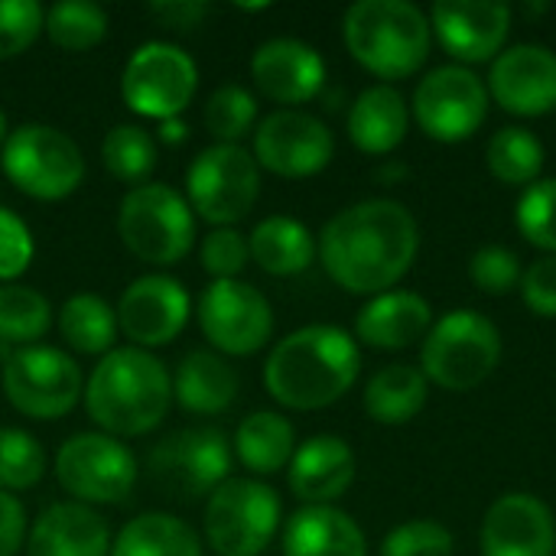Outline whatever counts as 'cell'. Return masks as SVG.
I'll return each mask as SVG.
<instances>
[{
    "instance_id": "cell-1",
    "label": "cell",
    "mask_w": 556,
    "mask_h": 556,
    "mask_svg": "<svg viewBox=\"0 0 556 556\" xmlns=\"http://www.w3.org/2000/svg\"><path fill=\"white\" fill-rule=\"evenodd\" d=\"M319 261L349 293H388L420 251V228L407 205L365 199L336 212L319 231Z\"/></svg>"
},
{
    "instance_id": "cell-2",
    "label": "cell",
    "mask_w": 556,
    "mask_h": 556,
    "mask_svg": "<svg viewBox=\"0 0 556 556\" xmlns=\"http://www.w3.org/2000/svg\"><path fill=\"white\" fill-rule=\"evenodd\" d=\"M358 342L339 326H303L280 339L264 365L270 397L290 410H319L358 381Z\"/></svg>"
},
{
    "instance_id": "cell-3",
    "label": "cell",
    "mask_w": 556,
    "mask_h": 556,
    "mask_svg": "<svg viewBox=\"0 0 556 556\" xmlns=\"http://www.w3.org/2000/svg\"><path fill=\"white\" fill-rule=\"evenodd\" d=\"M173 404V378L166 365L143 349H111L91 371L85 388L88 417L108 437H143L156 430Z\"/></svg>"
},
{
    "instance_id": "cell-4",
    "label": "cell",
    "mask_w": 556,
    "mask_h": 556,
    "mask_svg": "<svg viewBox=\"0 0 556 556\" xmlns=\"http://www.w3.org/2000/svg\"><path fill=\"white\" fill-rule=\"evenodd\" d=\"M342 36L352 59L378 78H407L430 55V16L410 0H358L345 10Z\"/></svg>"
},
{
    "instance_id": "cell-5",
    "label": "cell",
    "mask_w": 556,
    "mask_h": 556,
    "mask_svg": "<svg viewBox=\"0 0 556 556\" xmlns=\"http://www.w3.org/2000/svg\"><path fill=\"white\" fill-rule=\"evenodd\" d=\"M117 235L137 261L173 267L192 251L195 215L189 199H182L173 186L143 182L121 199Z\"/></svg>"
},
{
    "instance_id": "cell-6",
    "label": "cell",
    "mask_w": 556,
    "mask_h": 556,
    "mask_svg": "<svg viewBox=\"0 0 556 556\" xmlns=\"http://www.w3.org/2000/svg\"><path fill=\"white\" fill-rule=\"evenodd\" d=\"M502 362L498 326L476 309H453L437 319L420 345V371L446 391L479 388Z\"/></svg>"
},
{
    "instance_id": "cell-7",
    "label": "cell",
    "mask_w": 556,
    "mask_h": 556,
    "mask_svg": "<svg viewBox=\"0 0 556 556\" xmlns=\"http://www.w3.org/2000/svg\"><path fill=\"white\" fill-rule=\"evenodd\" d=\"M0 163L7 179L39 202H59L85 179V156L78 143L49 124H23L7 134Z\"/></svg>"
},
{
    "instance_id": "cell-8",
    "label": "cell",
    "mask_w": 556,
    "mask_h": 556,
    "mask_svg": "<svg viewBox=\"0 0 556 556\" xmlns=\"http://www.w3.org/2000/svg\"><path fill=\"white\" fill-rule=\"evenodd\" d=\"M280 528V498L257 479L222 482L205 505V538L218 556H257Z\"/></svg>"
},
{
    "instance_id": "cell-9",
    "label": "cell",
    "mask_w": 556,
    "mask_h": 556,
    "mask_svg": "<svg viewBox=\"0 0 556 556\" xmlns=\"http://www.w3.org/2000/svg\"><path fill=\"white\" fill-rule=\"evenodd\" d=\"M189 205L218 228L241 222L261 195V166L254 153L238 143H215L202 150L186 173Z\"/></svg>"
},
{
    "instance_id": "cell-10",
    "label": "cell",
    "mask_w": 556,
    "mask_h": 556,
    "mask_svg": "<svg viewBox=\"0 0 556 556\" xmlns=\"http://www.w3.org/2000/svg\"><path fill=\"white\" fill-rule=\"evenodd\" d=\"M55 479L78 505H121L137 485V459L108 433H75L55 453Z\"/></svg>"
},
{
    "instance_id": "cell-11",
    "label": "cell",
    "mask_w": 556,
    "mask_h": 556,
    "mask_svg": "<svg viewBox=\"0 0 556 556\" xmlns=\"http://www.w3.org/2000/svg\"><path fill=\"white\" fill-rule=\"evenodd\" d=\"M7 401L33 420H59L72 414L85 394L81 368L72 355L52 345L16 349L3 365Z\"/></svg>"
},
{
    "instance_id": "cell-12",
    "label": "cell",
    "mask_w": 556,
    "mask_h": 556,
    "mask_svg": "<svg viewBox=\"0 0 556 556\" xmlns=\"http://www.w3.org/2000/svg\"><path fill=\"white\" fill-rule=\"evenodd\" d=\"M199 88V68L189 52L173 42H143L124 65L121 94L124 104L153 121L179 117Z\"/></svg>"
},
{
    "instance_id": "cell-13",
    "label": "cell",
    "mask_w": 556,
    "mask_h": 556,
    "mask_svg": "<svg viewBox=\"0 0 556 556\" xmlns=\"http://www.w3.org/2000/svg\"><path fill=\"white\" fill-rule=\"evenodd\" d=\"M231 446L215 427H192L166 437L147 456L150 482L169 498H199L212 495L222 482H228Z\"/></svg>"
},
{
    "instance_id": "cell-14",
    "label": "cell",
    "mask_w": 556,
    "mask_h": 556,
    "mask_svg": "<svg viewBox=\"0 0 556 556\" xmlns=\"http://www.w3.org/2000/svg\"><path fill=\"white\" fill-rule=\"evenodd\" d=\"M414 117L420 130L440 143L469 140L489 117V88L466 65H440L420 78Z\"/></svg>"
},
{
    "instance_id": "cell-15",
    "label": "cell",
    "mask_w": 556,
    "mask_h": 556,
    "mask_svg": "<svg viewBox=\"0 0 556 556\" xmlns=\"http://www.w3.org/2000/svg\"><path fill=\"white\" fill-rule=\"evenodd\" d=\"M199 326L225 355H254L274 336V309L267 296L244 280H212L199 296Z\"/></svg>"
},
{
    "instance_id": "cell-16",
    "label": "cell",
    "mask_w": 556,
    "mask_h": 556,
    "mask_svg": "<svg viewBox=\"0 0 556 556\" xmlns=\"http://www.w3.org/2000/svg\"><path fill=\"white\" fill-rule=\"evenodd\" d=\"M336 140L332 130L296 108L267 114L254 130V160L283 179H306L332 163Z\"/></svg>"
},
{
    "instance_id": "cell-17",
    "label": "cell",
    "mask_w": 556,
    "mask_h": 556,
    "mask_svg": "<svg viewBox=\"0 0 556 556\" xmlns=\"http://www.w3.org/2000/svg\"><path fill=\"white\" fill-rule=\"evenodd\" d=\"M489 98L508 114L538 117L556 108V52L541 42H518L502 49L489 68Z\"/></svg>"
},
{
    "instance_id": "cell-18",
    "label": "cell",
    "mask_w": 556,
    "mask_h": 556,
    "mask_svg": "<svg viewBox=\"0 0 556 556\" xmlns=\"http://www.w3.org/2000/svg\"><path fill=\"white\" fill-rule=\"evenodd\" d=\"M189 293L179 280L150 274L137 277L117 303V329L134 349L169 345L189 323Z\"/></svg>"
},
{
    "instance_id": "cell-19",
    "label": "cell",
    "mask_w": 556,
    "mask_h": 556,
    "mask_svg": "<svg viewBox=\"0 0 556 556\" xmlns=\"http://www.w3.org/2000/svg\"><path fill=\"white\" fill-rule=\"evenodd\" d=\"M430 33L459 62H489L505 49L511 33V7L502 0H437Z\"/></svg>"
},
{
    "instance_id": "cell-20",
    "label": "cell",
    "mask_w": 556,
    "mask_h": 556,
    "mask_svg": "<svg viewBox=\"0 0 556 556\" xmlns=\"http://www.w3.org/2000/svg\"><path fill=\"white\" fill-rule=\"evenodd\" d=\"M479 547L482 556H554V515L538 495L508 492L485 511Z\"/></svg>"
},
{
    "instance_id": "cell-21",
    "label": "cell",
    "mask_w": 556,
    "mask_h": 556,
    "mask_svg": "<svg viewBox=\"0 0 556 556\" xmlns=\"http://www.w3.org/2000/svg\"><path fill=\"white\" fill-rule=\"evenodd\" d=\"M251 78L261 94L277 104H306L326 85V62L309 42L277 36L254 49Z\"/></svg>"
},
{
    "instance_id": "cell-22",
    "label": "cell",
    "mask_w": 556,
    "mask_h": 556,
    "mask_svg": "<svg viewBox=\"0 0 556 556\" xmlns=\"http://www.w3.org/2000/svg\"><path fill=\"white\" fill-rule=\"evenodd\" d=\"M355 482V453L342 437H309L290 459V492L306 505H332Z\"/></svg>"
},
{
    "instance_id": "cell-23",
    "label": "cell",
    "mask_w": 556,
    "mask_h": 556,
    "mask_svg": "<svg viewBox=\"0 0 556 556\" xmlns=\"http://www.w3.org/2000/svg\"><path fill=\"white\" fill-rule=\"evenodd\" d=\"M26 556H111V531L88 505L59 502L33 521Z\"/></svg>"
},
{
    "instance_id": "cell-24",
    "label": "cell",
    "mask_w": 556,
    "mask_h": 556,
    "mask_svg": "<svg viewBox=\"0 0 556 556\" xmlns=\"http://www.w3.org/2000/svg\"><path fill=\"white\" fill-rule=\"evenodd\" d=\"M433 326V306L414 290H388L371 296L355 316V336L384 352L424 342Z\"/></svg>"
},
{
    "instance_id": "cell-25",
    "label": "cell",
    "mask_w": 556,
    "mask_h": 556,
    "mask_svg": "<svg viewBox=\"0 0 556 556\" xmlns=\"http://www.w3.org/2000/svg\"><path fill=\"white\" fill-rule=\"evenodd\" d=\"M283 556H368V541L352 515L332 505H306L287 521Z\"/></svg>"
},
{
    "instance_id": "cell-26",
    "label": "cell",
    "mask_w": 556,
    "mask_h": 556,
    "mask_svg": "<svg viewBox=\"0 0 556 556\" xmlns=\"http://www.w3.org/2000/svg\"><path fill=\"white\" fill-rule=\"evenodd\" d=\"M410 127V108L404 94L391 85L365 88L349 111V137L362 153L384 156L394 153Z\"/></svg>"
},
{
    "instance_id": "cell-27",
    "label": "cell",
    "mask_w": 556,
    "mask_h": 556,
    "mask_svg": "<svg viewBox=\"0 0 556 556\" xmlns=\"http://www.w3.org/2000/svg\"><path fill=\"white\" fill-rule=\"evenodd\" d=\"M173 397L189 414H225L238 397V375L215 352H189L173 375Z\"/></svg>"
},
{
    "instance_id": "cell-28",
    "label": "cell",
    "mask_w": 556,
    "mask_h": 556,
    "mask_svg": "<svg viewBox=\"0 0 556 556\" xmlns=\"http://www.w3.org/2000/svg\"><path fill=\"white\" fill-rule=\"evenodd\" d=\"M248 251L261 270H267L274 277H293L313 264L316 241L303 222H296L290 215H270L251 231Z\"/></svg>"
},
{
    "instance_id": "cell-29",
    "label": "cell",
    "mask_w": 556,
    "mask_h": 556,
    "mask_svg": "<svg viewBox=\"0 0 556 556\" xmlns=\"http://www.w3.org/2000/svg\"><path fill=\"white\" fill-rule=\"evenodd\" d=\"M430 397V381L414 365H388L365 388V410L375 424H410Z\"/></svg>"
},
{
    "instance_id": "cell-30",
    "label": "cell",
    "mask_w": 556,
    "mask_h": 556,
    "mask_svg": "<svg viewBox=\"0 0 556 556\" xmlns=\"http://www.w3.org/2000/svg\"><path fill=\"white\" fill-rule=\"evenodd\" d=\"M296 453L293 424L274 410H257L244 417L235 430V456L254 476H274L290 466Z\"/></svg>"
},
{
    "instance_id": "cell-31",
    "label": "cell",
    "mask_w": 556,
    "mask_h": 556,
    "mask_svg": "<svg viewBox=\"0 0 556 556\" xmlns=\"http://www.w3.org/2000/svg\"><path fill=\"white\" fill-rule=\"evenodd\" d=\"M111 556H202V544L182 518L150 511L121 528Z\"/></svg>"
},
{
    "instance_id": "cell-32",
    "label": "cell",
    "mask_w": 556,
    "mask_h": 556,
    "mask_svg": "<svg viewBox=\"0 0 556 556\" xmlns=\"http://www.w3.org/2000/svg\"><path fill=\"white\" fill-rule=\"evenodd\" d=\"M59 332L81 355H108L117 339V309L94 293H75L59 309Z\"/></svg>"
},
{
    "instance_id": "cell-33",
    "label": "cell",
    "mask_w": 556,
    "mask_h": 556,
    "mask_svg": "<svg viewBox=\"0 0 556 556\" xmlns=\"http://www.w3.org/2000/svg\"><path fill=\"white\" fill-rule=\"evenodd\" d=\"M485 163L492 176L505 186H531L544 169V143L521 124H508L492 134L485 147Z\"/></svg>"
},
{
    "instance_id": "cell-34",
    "label": "cell",
    "mask_w": 556,
    "mask_h": 556,
    "mask_svg": "<svg viewBox=\"0 0 556 556\" xmlns=\"http://www.w3.org/2000/svg\"><path fill=\"white\" fill-rule=\"evenodd\" d=\"M52 326L49 300L23 283H0V342L10 345H36Z\"/></svg>"
},
{
    "instance_id": "cell-35",
    "label": "cell",
    "mask_w": 556,
    "mask_h": 556,
    "mask_svg": "<svg viewBox=\"0 0 556 556\" xmlns=\"http://www.w3.org/2000/svg\"><path fill=\"white\" fill-rule=\"evenodd\" d=\"M101 160L108 173L121 182L143 186L156 166V143L153 137L137 124H117L101 140Z\"/></svg>"
},
{
    "instance_id": "cell-36",
    "label": "cell",
    "mask_w": 556,
    "mask_h": 556,
    "mask_svg": "<svg viewBox=\"0 0 556 556\" xmlns=\"http://www.w3.org/2000/svg\"><path fill=\"white\" fill-rule=\"evenodd\" d=\"M49 39L65 52H88L108 36V13L88 0H62L46 10Z\"/></svg>"
},
{
    "instance_id": "cell-37",
    "label": "cell",
    "mask_w": 556,
    "mask_h": 556,
    "mask_svg": "<svg viewBox=\"0 0 556 556\" xmlns=\"http://www.w3.org/2000/svg\"><path fill=\"white\" fill-rule=\"evenodd\" d=\"M46 476V450L26 430H0V492H26Z\"/></svg>"
},
{
    "instance_id": "cell-38",
    "label": "cell",
    "mask_w": 556,
    "mask_h": 556,
    "mask_svg": "<svg viewBox=\"0 0 556 556\" xmlns=\"http://www.w3.org/2000/svg\"><path fill=\"white\" fill-rule=\"evenodd\" d=\"M257 101L241 85H222L212 91L205 104V127L218 143H238L248 130H254Z\"/></svg>"
},
{
    "instance_id": "cell-39",
    "label": "cell",
    "mask_w": 556,
    "mask_h": 556,
    "mask_svg": "<svg viewBox=\"0 0 556 556\" xmlns=\"http://www.w3.org/2000/svg\"><path fill=\"white\" fill-rule=\"evenodd\" d=\"M515 222L534 248L556 254V179H538L521 192Z\"/></svg>"
},
{
    "instance_id": "cell-40",
    "label": "cell",
    "mask_w": 556,
    "mask_h": 556,
    "mask_svg": "<svg viewBox=\"0 0 556 556\" xmlns=\"http://www.w3.org/2000/svg\"><path fill=\"white\" fill-rule=\"evenodd\" d=\"M381 556H453V534L433 518H414L384 538Z\"/></svg>"
},
{
    "instance_id": "cell-41",
    "label": "cell",
    "mask_w": 556,
    "mask_h": 556,
    "mask_svg": "<svg viewBox=\"0 0 556 556\" xmlns=\"http://www.w3.org/2000/svg\"><path fill=\"white\" fill-rule=\"evenodd\" d=\"M521 257L511 251V248H502V244H485L472 254L469 261V277L472 283L489 293V296H505L511 290L521 287Z\"/></svg>"
},
{
    "instance_id": "cell-42",
    "label": "cell",
    "mask_w": 556,
    "mask_h": 556,
    "mask_svg": "<svg viewBox=\"0 0 556 556\" xmlns=\"http://www.w3.org/2000/svg\"><path fill=\"white\" fill-rule=\"evenodd\" d=\"M46 26V10L36 0H0V59L26 52Z\"/></svg>"
},
{
    "instance_id": "cell-43",
    "label": "cell",
    "mask_w": 556,
    "mask_h": 556,
    "mask_svg": "<svg viewBox=\"0 0 556 556\" xmlns=\"http://www.w3.org/2000/svg\"><path fill=\"white\" fill-rule=\"evenodd\" d=\"M33 251L36 244L29 225L16 212L0 208V283H13L16 277H23L33 264Z\"/></svg>"
},
{
    "instance_id": "cell-44",
    "label": "cell",
    "mask_w": 556,
    "mask_h": 556,
    "mask_svg": "<svg viewBox=\"0 0 556 556\" xmlns=\"http://www.w3.org/2000/svg\"><path fill=\"white\" fill-rule=\"evenodd\" d=\"M251 261L248 241L235 228H215L202 241V270L215 280H235Z\"/></svg>"
},
{
    "instance_id": "cell-45",
    "label": "cell",
    "mask_w": 556,
    "mask_h": 556,
    "mask_svg": "<svg viewBox=\"0 0 556 556\" xmlns=\"http://www.w3.org/2000/svg\"><path fill=\"white\" fill-rule=\"evenodd\" d=\"M518 290L531 313L556 319V254H544L531 267H525Z\"/></svg>"
},
{
    "instance_id": "cell-46",
    "label": "cell",
    "mask_w": 556,
    "mask_h": 556,
    "mask_svg": "<svg viewBox=\"0 0 556 556\" xmlns=\"http://www.w3.org/2000/svg\"><path fill=\"white\" fill-rule=\"evenodd\" d=\"M26 538V515L23 505L0 492V556H16V551L23 547Z\"/></svg>"
},
{
    "instance_id": "cell-47",
    "label": "cell",
    "mask_w": 556,
    "mask_h": 556,
    "mask_svg": "<svg viewBox=\"0 0 556 556\" xmlns=\"http://www.w3.org/2000/svg\"><path fill=\"white\" fill-rule=\"evenodd\" d=\"M150 13L160 23H166L169 29H192V26L202 23L208 7L199 3V0H166V3H150Z\"/></svg>"
},
{
    "instance_id": "cell-48",
    "label": "cell",
    "mask_w": 556,
    "mask_h": 556,
    "mask_svg": "<svg viewBox=\"0 0 556 556\" xmlns=\"http://www.w3.org/2000/svg\"><path fill=\"white\" fill-rule=\"evenodd\" d=\"M186 137H189V127L182 124V117L160 121V140H166V143H182Z\"/></svg>"
},
{
    "instance_id": "cell-49",
    "label": "cell",
    "mask_w": 556,
    "mask_h": 556,
    "mask_svg": "<svg viewBox=\"0 0 556 556\" xmlns=\"http://www.w3.org/2000/svg\"><path fill=\"white\" fill-rule=\"evenodd\" d=\"M3 143H7V117L0 111V150H3Z\"/></svg>"
},
{
    "instance_id": "cell-50",
    "label": "cell",
    "mask_w": 556,
    "mask_h": 556,
    "mask_svg": "<svg viewBox=\"0 0 556 556\" xmlns=\"http://www.w3.org/2000/svg\"><path fill=\"white\" fill-rule=\"evenodd\" d=\"M554 556H556V554H554Z\"/></svg>"
}]
</instances>
